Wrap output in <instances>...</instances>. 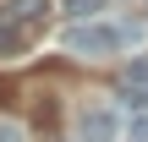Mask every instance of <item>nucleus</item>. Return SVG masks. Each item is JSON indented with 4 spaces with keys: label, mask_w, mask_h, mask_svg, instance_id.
Returning a JSON list of instances; mask_svg holds the SVG:
<instances>
[{
    "label": "nucleus",
    "mask_w": 148,
    "mask_h": 142,
    "mask_svg": "<svg viewBox=\"0 0 148 142\" xmlns=\"http://www.w3.org/2000/svg\"><path fill=\"white\" fill-rule=\"evenodd\" d=\"M137 38H143V27H132V22H77V27L60 33L66 55H115Z\"/></svg>",
    "instance_id": "f257e3e1"
},
{
    "label": "nucleus",
    "mask_w": 148,
    "mask_h": 142,
    "mask_svg": "<svg viewBox=\"0 0 148 142\" xmlns=\"http://www.w3.org/2000/svg\"><path fill=\"white\" fill-rule=\"evenodd\" d=\"M27 44H33L27 22H11V16H0V60H22V55H27Z\"/></svg>",
    "instance_id": "7ed1b4c3"
},
{
    "label": "nucleus",
    "mask_w": 148,
    "mask_h": 142,
    "mask_svg": "<svg viewBox=\"0 0 148 142\" xmlns=\"http://www.w3.org/2000/svg\"><path fill=\"white\" fill-rule=\"evenodd\" d=\"M0 142H16V126H0Z\"/></svg>",
    "instance_id": "6e6552de"
},
{
    "label": "nucleus",
    "mask_w": 148,
    "mask_h": 142,
    "mask_svg": "<svg viewBox=\"0 0 148 142\" xmlns=\"http://www.w3.org/2000/svg\"><path fill=\"white\" fill-rule=\"evenodd\" d=\"M44 11H49V0H5V16H11V22H27V27H33Z\"/></svg>",
    "instance_id": "20e7f679"
},
{
    "label": "nucleus",
    "mask_w": 148,
    "mask_h": 142,
    "mask_svg": "<svg viewBox=\"0 0 148 142\" xmlns=\"http://www.w3.org/2000/svg\"><path fill=\"white\" fill-rule=\"evenodd\" d=\"M126 137H132V142H148V109H143V115H132V126H126Z\"/></svg>",
    "instance_id": "423d86ee"
},
{
    "label": "nucleus",
    "mask_w": 148,
    "mask_h": 142,
    "mask_svg": "<svg viewBox=\"0 0 148 142\" xmlns=\"http://www.w3.org/2000/svg\"><path fill=\"white\" fill-rule=\"evenodd\" d=\"M99 5H104V0H66V11H71V16H93Z\"/></svg>",
    "instance_id": "0eeeda50"
},
{
    "label": "nucleus",
    "mask_w": 148,
    "mask_h": 142,
    "mask_svg": "<svg viewBox=\"0 0 148 142\" xmlns=\"http://www.w3.org/2000/svg\"><path fill=\"white\" fill-rule=\"evenodd\" d=\"M77 137L82 142H121V115H115L110 104H93V109H82Z\"/></svg>",
    "instance_id": "f03ea898"
},
{
    "label": "nucleus",
    "mask_w": 148,
    "mask_h": 142,
    "mask_svg": "<svg viewBox=\"0 0 148 142\" xmlns=\"http://www.w3.org/2000/svg\"><path fill=\"white\" fill-rule=\"evenodd\" d=\"M126 93H132V99H148V55H137V60L126 66Z\"/></svg>",
    "instance_id": "39448f33"
}]
</instances>
